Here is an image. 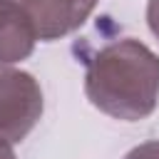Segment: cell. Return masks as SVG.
<instances>
[{"mask_svg":"<svg viewBox=\"0 0 159 159\" xmlns=\"http://www.w3.org/2000/svg\"><path fill=\"white\" fill-rule=\"evenodd\" d=\"M127 159H144V157H142V152H139V149H134ZM152 159H159V144H152Z\"/></svg>","mask_w":159,"mask_h":159,"instance_id":"5b68a950","label":"cell"},{"mask_svg":"<svg viewBox=\"0 0 159 159\" xmlns=\"http://www.w3.org/2000/svg\"><path fill=\"white\" fill-rule=\"evenodd\" d=\"M149 25L159 35V0H152L149 2Z\"/></svg>","mask_w":159,"mask_h":159,"instance_id":"277c9868","label":"cell"},{"mask_svg":"<svg viewBox=\"0 0 159 159\" xmlns=\"http://www.w3.org/2000/svg\"><path fill=\"white\" fill-rule=\"evenodd\" d=\"M159 60L134 40H119L87 60L89 99L119 119H142L157 104Z\"/></svg>","mask_w":159,"mask_h":159,"instance_id":"6da1fadb","label":"cell"},{"mask_svg":"<svg viewBox=\"0 0 159 159\" xmlns=\"http://www.w3.org/2000/svg\"><path fill=\"white\" fill-rule=\"evenodd\" d=\"M0 159H15V157H12V152H10V147H7L2 139H0Z\"/></svg>","mask_w":159,"mask_h":159,"instance_id":"8992f818","label":"cell"},{"mask_svg":"<svg viewBox=\"0 0 159 159\" xmlns=\"http://www.w3.org/2000/svg\"><path fill=\"white\" fill-rule=\"evenodd\" d=\"M15 2L27 12L37 37L52 40L82 25L97 0H15Z\"/></svg>","mask_w":159,"mask_h":159,"instance_id":"7a4b0ae2","label":"cell"},{"mask_svg":"<svg viewBox=\"0 0 159 159\" xmlns=\"http://www.w3.org/2000/svg\"><path fill=\"white\" fill-rule=\"evenodd\" d=\"M37 32L15 0H0V62H15L32 52Z\"/></svg>","mask_w":159,"mask_h":159,"instance_id":"3957f363","label":"cell"}]
</instances>
